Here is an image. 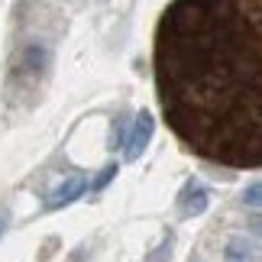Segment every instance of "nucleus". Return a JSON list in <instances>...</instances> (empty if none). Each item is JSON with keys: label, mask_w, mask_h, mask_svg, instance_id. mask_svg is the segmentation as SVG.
I'll use <instances>...</instances> for the list:
<instances>
[{"label": "nucleus", "mask_w": 262, "mask_h": 262, "mask_svg": "<svg viewBox=\"0 0 262 262\" xmlns=\"http://www.w3.org/2000/svg\"><path fill=\"white\" fill-rule=\"evenodd\" d=\"M152 129H156V120L143 110V114L136 117V123H133V133H129V139H126V159L129 162L143 156V149L149 146V139H152Z\"/></svg>", "instance_id": "obj_2"}, {"label": "nucleus", "mask_w": 262, "mask_h": 262, "mask_svg": "<svg viewBox=\"0 0 262 262\" xmlns=\"http://www.w3.org/2000/svg\"><path fill=\"white\" fill-rule=\"evenodd\" d=\"M88 188V181L81 178V175H72L65 181V185H58L55 191H52V198H49V207L52 210H58V207H65V204H72L75 198H81V191Z\"/></svg>", "instance_id": "obj_4"}, {"label": "nucleus", "mask_w": 262, "mask_h": 262, "mask_svg": "<svg viewBox=\"0 0 262 262\" xmlns=\"http://www.w3.org/2000/svg\"><path fill=\"white\" fill-rule=\"evenodd\" d=\"M253 256H256V246L246 236H233L227 243V262H253Z\"/></svg>", "instance_id": "obj_5"}, {"label": "nucleus", "mask_w": 262, "mask_h": 262, "mask_svg": "<svg viewBox=\"0 0 262 262\" xmlns=\"http://www.w3.org/2000/svg\"><path fill=\"white\" fill-rule=\"evenodd\" d=\"M178 207H181V217H198L207 210V191L204 185H198V181H188L185 191H181L178 198Z\"/></svg>", "instance_id": "obj_3"}, {"label": "nucleus", "mask_w": 262, "mask_h": 262, "mask_svg": "<svg viewBox=\"0 0 262 262\" xmlns=\"http://www.w3.org/2000/svg\"><path fill=\"white\" fill-rule=\"evenodd\" d=\"M4 230H7V217L0 214V236H4Z\"/></svg>", "instance_id": "obj_10"}, {"label": "nucleus", "mask_w": 262, "mask_h": 262, "mask_svg": "<svg viewBox=\"0 0 262 262\" xmlns=\"http://www.w3.org/2000/svg\"><path fill=\"white\" fill-rule=\"evenodd\" d=\"M259 194H262V188H259V181H253L249 185V191H246V198H243V204H249V207H259Z\"/></svg>", "instance_id": "obj_8"}, {"label": "nucleus", "mask_w": 262, "mask_h": 262, "mask_svg": "<svg viewBox=\"0 0 262 262\" xmlns=\"http://www.w3.org/2000/svg\"><path fill=\"white\" fill-rule=\"evenodd\" d=\"M156 84L191 149L259 165V0H175L156 36Z\"/></svg>", "instance_id": "obj_1"}, {"label": "nucleus", "mask_w": 262, "mask_h": 262, "mask_svg": "<svg viewBox=\"0 0 262 262\" xmlns=\"http://www.w3.org/2000/svg\"><path fill=\"white\" fill-rule=\"evenodd\" d=\"M172 246H175V236H172V233H165L162 246H159L152 256H146V262H168V259H172Z\"/></svg>", "instance_id": "obj_6"}, {"label": "nucleus", "mask_w": 262, "mask_h": 262, "mask_svg": "<svg viewBox=\"0 0 262 262\" xmlns=\"http://www.w3.org/2000/svg\"><path fill=\"white\" fill-rule=\"evenodd\" d=\"M126 133H123V123H120V120H117V123H114V149L120 146V139H123Z\"/></svg>", "instance_id": "obj_9"}, {"label": "nucleus", "mask_w": 262, "mask_h": 262, "mask_svg": "<svg viewBox=\"0 0 262 262\" xmlns=\"http://www.w3.org/2000/svg\"><path fill=\"white\" fill-rule=\"evenodd\" d=\"M117 172H120L117 165H107V168H100V175H97L94 181H91V191H94V194H97V191H104V188L110 185V181L117 178Z\"/></svg>", "instance_id": "obj_7"}]
</instances>
